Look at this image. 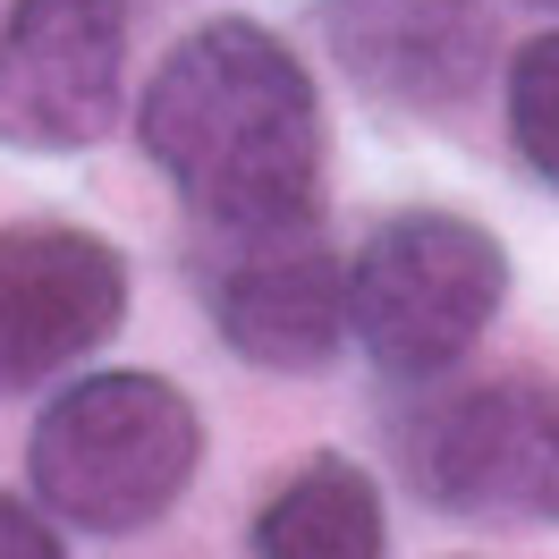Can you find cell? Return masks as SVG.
<instances>
[{
	"label": "cell",
	"instance_id": "cell-1",
	"mask_svg": "<svg viewBox=\"0 0 559 559\" xmlns=\"http://www.w3.org/2000/svg\"><path fill=\"white\" fill-rule=\"evenodd\" d=\"M136 144L212 238L314 229L322 212V94L254 17H204L162 51L136 103Z\"/></svg>",
	"mask_w": 559,
	"mask_h": 559
},
{
	"label": "cell",
	"instance_id": "cell-2",
	"mask_svg": "<svg viewBox=\"0 0 559 559\" xmlns=\"http://www.w3.org/2000/svg\"><path fill=\"white\" fill-rule=\"evenodd\" d=\"M204 416L162 373H85L43 407L26 441L35 500L76 534H136L195 484Z\"/></svg>",
	"mask_w": 559,
	"mask_h": 559
},
{
	"label": "cell",
	"instance_id": "cell-3",
	"mask_svg": "<svg viewBox=\"0 0 559 559\" xmlns=\"http://www.w3.org/2000/svg\"><path fill=\"white\" fill-rule=\"evenodd\" d=\"M509 297V246L466 212H390L348 263V340L390 382L450 373Z\"/></svg>",
	"mask_w": 559,
	"mask_h": 559
},
{
	"label": "cell",
	"instance_id": "cell-4",
	"mask_svg": "<svg viewBox=\"0 0 559 559\" xmlns=\"http://www.w3.org/2000/svg\"><path fill=\"white\" fill-rule=\"evenodd\" d=\"M407 484L466 525H559V382L509 373L424 407Z\"/></svg>",
	"mask_w": 559,
	"mask_h": 559
},
{
	"label": "cell",
	"instance_id": "cell-5",
	"mask_svg": "<svg viewBox=\"0 0 559 559\" xmlns=\"http://www.w3.org/2000/svg\"><path fill=\"white\" fill-rule=\"evenodd\" d=\"M128 103V0H17L0 17V144L85 153Z\"/></svg>",
	"mask_w": 559,
	"mask_h": 559
},
{
	"label": "cell",
	"instance_id": "cell-6",
	"mask_svg": "<svg viewBox=\"0 0 559 559\" xmlns=\"http://www.w3.org/2000/svg\"><path fill=\"white\" fill-rule=\"evenodd\" d=\"M128 322V254L76 221L0 229V399L69 373Z\"/></svg>",
	"mask_w": 559,
	"mask_h": 559
},
{
	"label": "cell",
	"instance_id": "cell-7",
	"mask_svg": "<svg viewBox=\"0 0 559 559\" xmlns=\"http://www.w3.org/2000/svg\"><path fill=\"white\" fill-rule=\"evenodd\" d=\"M322 43L373 110L450 119L491 76V0H322Z\"/></svg>",
	"mask_w": 559,
	"mask_h": 559
},
{
	"label": "cell",
	"instance_id": "cell-8",
	"mask_svg": "<svg viewBox=\"0 0 559 559\" xmlns=\"http://www.w3.org/2000/svg\"><path fill=\"white\" fill-rule=\"evenodd\" d=\"M204 306L229 356L254 373H322L348 348V263L314 229L221 238V263L204 272Z\"/></svg>",
	"mask_w": 559,
	"mask_h": 559
},
{
	"label": "cell",
	"instance_id": "cell-9",
	"mask_svg": "<svg viewBox=\"0 0 559 559\" xmlns=\"http://www.w3.org/2000/svg\"><path fill=\"white\" fill-rule=\"evenodd\" d=\"M254 559H382V491L348 457H306L254 518Z\"/></svg>",
	"mask_w": 559,
	"mask_h": 559
},
{
	"label": "cell",
	"instance_id": "cell-10",
	"mask_svg": "<svg viewBox=\"0 0 559 559\" xmlns=\"http://www.w3.org/2000/svg\"><path fill=\"white\" fill-rule=\"evenodd\" d=\"M509 144L543 187H559V26L509 60Z\"/></svg>",
	"mask_w": 559,
	"mask_h": 559
},
{
	"label": "cell",
	"instance_id": "cell-11",
	"mask_svg": "<svg viewBox=\"0 0 559 559\" xmlns=\"http://www.w3.org/2000/svg\"><path fill=\"white\" fill-rule=\"evenodd\" d=\"M0 559H69L60 551V534L43 509H26L17 491H0Z\"/></svg>",
	"mask_w": 559,
	"mask_h": 559
},
{
	"label": "cell",
	"instance_id": "cell-12",
	"mask_svg": "<svg viewBox=\"0 0 559 559\" xmlns=\"http://www.w3.org/2000/svg\"><path fill=\"white\" fill-rule=\"evenodd\" d=\"M525 9H559V0H525Z\"/></svg>",
	"mask_w": 559,
	"mask_h": 559
}]
</instances>
